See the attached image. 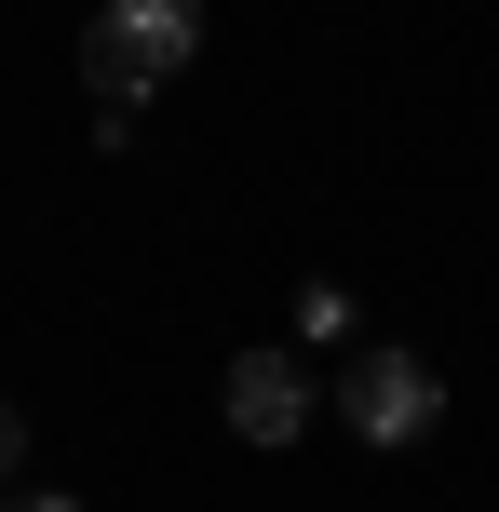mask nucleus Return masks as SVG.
I'll list each match as a JSON object with an SVG mask.
<instances>
[{
  "instance_id": "f257e3e1",
  "label": "nucleus",
  "mask_w": 499,
  "mask_h": 512,
  "mask_svg": "<svg viewBox=\"0 0 499 512\" xmlns=\"http://www.w3.org/2000/svg\"><path fill=\"white\" fill-rule=\"evenodd\" d=\"M189 54H203V0H95V27H81L95 108H149Z\"/></svg>"
},
{
  "instance_id": "f03ea898",
  "label": "nucleus",
  "mask_w": 499,
  "mask_h": 512,
  "mask_svg": "<svg viewBox=\"0 0 499 512\" xmlns=\"http://www.w3.org/2000/svg\"><path fill=\"white\" fill-rule=\"evenodd\" d=\"M338 418H351V445H432L446 378H432L419 351H351L338 364Z\"/></svg>"
},
{
  "instance_id": "7ed1b4c3",
  "label": "nucleus",
  "mask_w": 499,
  "mask_h": 512,
  "mask_svg": "<svg viewBox=\"0 0 499 512\" xmlns=\"http://www.w3.org/2000/svg\"><path fill=\"white\" fill-rule=\"evenodd\" d=\"M216 418H230L243 445H297V432L324 418V378H311L297 351H243L230 378H216Z\"/></svg>"
},
{
  "instance_id": "20e7f679",
  "label": "nucleus",
  "mask_w": 499,
  "mask_h": 512,
  "mask_svg": "<svg viewBox=\"0 0 499 512\" xmlns=\"http://www.w3.org/2000/svg\"><path fill=\"white\" fill-rule=\"evenodd\" d=\"M297 337H324V351L351 337V297H338V283H311V297H297Z\"/></svg>"
},
{
  "instance_id": "39448f33",
  "label": "nucleus",
  "mask_w": 499,
  "mask_h": 512,
  "mask_svg": "<svg viewBox=\"0 0 499 512\" xmlns=\"http://www.w3.org/2000/svg\"><path fill=\"white\" fill-rule=\"evenodd\" d=\"M14 472H27V418L0 405V486H14Z\"/></svg>"
},
{
  "instance_id": "423d86ee",
  "label": "nucleus",
  "mask_w": 499,
  "mask_h": 512,
  "mask_svg": "<svg viewBox=\"0 0 499 512\" xmlns=\"http://www.w3.org/2000/svg\"><path fill=\"white\" fill-rule=\"evenodd\" d=\"M14 512H81V499H54V486H27V499H14Z\"/></svg>"
}]
</instances>
